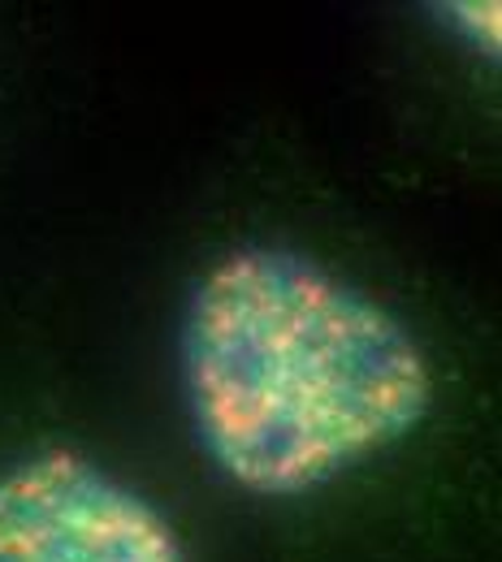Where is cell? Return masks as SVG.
Listing matches in <instances>:
<instances>
[{
	"mask_svg": "<svg viewBox=\"0 0 502 562\" xmlns=\"http://www.w3.org/2000/svg\"><path fill=\"white\" fill-rule=\"evenodd\" d=\"M450 18H455V26L472 31L477 44L499 48V4H450Z\"/></svg>",
	"mask_w": 502,
	"mask_h": 562,
	"instance_id": "cell-3",
	"label": "cell"
},
{
	"mask_svg": "<svg viewBox=\"0 0 502 562\" xmlns=\"http://www.w3.org/2000/svg\"><path fill=\"white\" fill-rule=\"evenodd\" d=\"M0 562H187L174 524L74 450L0 476Z\"/></svg>",
	"mask_w": 502,
	"mask_h": 562,
	"instance_id": "cell-2",
	"label": "cell"
},
{
	"mask_svg": "<svg viewBox=\"0 0 502 562\" xmlns=\"http://www.w3.org/2000/svg\"><path fill=\"white\" fill-rule=\"evenodd\" d=\"M182 385L204 454L238 490L312 493L430 416L433 372L408 325L308 256L243 247L200 278Z\"/></svg>",
	"mask_w": 502,
	"mask_h": 562,
	"instance_id": "cell-1",
	"label": "cell"
}]
</instances>
